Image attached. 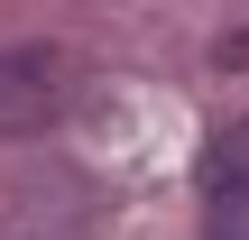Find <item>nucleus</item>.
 <instances>
[{
    "mask_svg": "<svg viewBox=\"0 0 249 240\" xmlns=\"http://www.w3.org/2000/svg\"><path fill=\"white\" fill-rule=\"evenodd\" d=\"M222 65H249V28H231V37H222Z\"/></svg>",
    "mask_w": 249,
    "mask_h": 240,
    "instance_id": "nucleus-3",
    "label": "nucleus"
},
{
    "mask_svg": "<svg viewBox=\"0 0 249 240\" xmlns=\"http://www.w3.org/2000/svg\"><path fill=\"white\" fill-rule=\"evenodd\" d=\"M74 102H83L74 46H46V37L0 46V139H46V129H65Z\"/></svg>",
    "mask_w": 249,
    "mask_h": 240,
    "instance_id": "nucleus-1",
    "label": "nucleus"
},
{
    "mask_svg": "<svg viewBox=\"0 0 249 240\" xmlns=\"http://www.w3.org/2000/svg\"><path fill=\"white\" fill-rule=\"evenodd\" d=\"M203 240H249V120L213 129L203 148Z\"/></svg>",
    "mask_w": 249,
    "mask_h": 240,
    "instance_id": "nucleus-2",
    "label": "nucleus"
}]
</instances>
